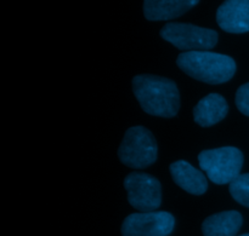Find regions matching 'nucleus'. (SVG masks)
<instances>
[{"label": "nucleus", "mask_w": 249, "mask_h": 236, "mask_svg": "<svg viewBox=\"0 0 249 236\" xmlns=\"http://www.w3.org/2000/svg\"><path fill=\"white\" fill-rule=\"evenodd\" d=\"M229 113L226 99L221 94H209L194 108V119L202 127H209L223 120Z\"/></svg>", "instance_id": "obj_10"}, {"label": "nucleus", "mask_w": 249, "mask_h": 236, "mask_svg": "<svg viewBox=\"0 0 249 236\" xmlns=\"http://www.w3.org/2000/svg\"><path fill=\"white\" fill-rule=\"evenodd\" d=\"M243 223L242 215L237 211H224L209 216L202 224L204 236H236Z\"/></svg>", "instance_id": "obj_12"}, {"label": "nucleus", "mask_w": 249, "mask_h": 236, "mask_svg": "<svg viewBox=\"0 0 249 236\" xmlns=\"http://www.w3.org/2000/svg\"><path fill=\"white\" fill-rule=\"evenodd\" d=\"M133 91L145 113L160 118H174L180 109V94L177 84L164 77L136 75Z\"/></svg>", "instance_id": "obj_1"}, {"label": "nucleus", "mask_w": 249, "mask_h": 236, "mask_svg": "<svg viewBox=\"0 0 249 236\" xmlns=\"http://www.w3.org/2000/svg\"><path fill=\"white\" fill-rule=\"evenodd\" d=\"M170 174L177 186L192 195H202L208 189V182L203 172L195 169L185 160L173 162L169 166Z\"/></svg>", "instance_id": "obj_9"}, {"label": "nucleus", "mask_w": 249, "mask_h": 236, "mask_svg": "<svg viewBox=\"0 0 249 236\" xmlns=\"http://www.w3.org/2000/svg\"><path fill=\"white\" fill-rule=\"evenodd\" d=\"M240 236H249V234H243V235H240Z\"/></svg>", "instance_id": "obj_15"}, {"label": "nucleus", "mask_w": 249, "mask_h": 236, "mask_svg": "<svg viewBox=\"0 0 249 236\" xmlns=\"http://www.w3.org/2000/svg\"><path fill=\"white\" fill-rule=\"evenodd\" d=\"M160 36L184 52L209 51L218 43V33L191 23L170 22L160 29Z\"/></svg>", "instance_id": "obj_5"}, {"label": "nucleus", "mask_w": 249, "mask_h": 236, "mask_svg": "<svg viewBox=\"0 0 249 236\" xmlns=\"http://www.w3.org/2000/svg\"><path fill=\"white\" fill-rule=\"evenodd\" d=\"M175 227L172 213L140 212L129 215L122 224L123 236H168Z\"/></svg>", "instance_id": "obj_7"}, {"label": "nucleus", "mask_w": 249, "mask_h": 236, "mask_svg": "<svg viewBox=\"0 0 249 236\" xmlns=\"http://www.w3.org/2000/svg\"><path fill=\"white\" fill-rule=\"evenodd\" d=\"M177 64L185 74L209 85L228 82L236 73L233 58L211 51L182 52L178 56Z\"/></svg>", "instance_id": "obj_2"}, {"label": "nucleus", "mask_w": 249, "mask_h": 236, "mask_svg": "<svg viewBox=\"0 0 249 236\" xmlns=\"http://www.w3.org/2000/svg\"><path fill=\"white\" fill-rule=\"evenodd\" d=\"M216 22L228 33L249 31V0H228L219 6Z\"/></svg>", "instance_id": "obj_8"}, {"label": "nucleus", "mask_w": 249, "mask_h": 236, "mask_svg": "<svg viewBox=\"0 0 249 236\" xmlns=\"http://www.w3.org/2000/svg\"><path fill=\"white\" fill-rule=\"evenodd\" d=\"M231 196L240 205L249 208V173L240 174L229 187Z\"/></svg>", "instance_id": "obj_13"}, {"label": "nucleus", "mask_w": 249, "mask_h": 236, "mask_svg": "<svg viewBox=\"0 0 249 236\" xmlns=\"http://www.w3.org/2000/svg\"><path fill=\"white\" fill-rule=\"evenodd\" d=\"M128 201L141 212H153L162 204V187L156 177L143 172H131L124 178Z\"/></svg>", "instance_id": "obj_6"}, {"label": "nucleus", "mask_w": 249, "mask_h": 236, "mask_svg": "<svg viewBox=\"0 0 249 236\" xmlns=\"http://www.w3.org/2000/svg\"><path fill=\"white\" fill-rule=\"evenodd\" d=\"M243 153L235 147L203 150L198 155L202 171L213 183L223 186L235 181L242 170Z\"/></svg>", "instance_id": "obj_3"}, {"label": "nucleus", "mask_w": 249, "mask_h": 236, "mask_svg": "<svg viewBox=\"0 0 249 236\" xmlns=\"http://www.w3.org/2000/svg\"><path fill=\"white\" fill-rule=\"evenodd\" d=\"M194 0H146L143 15L148 21H168L177 18L196 6Z\"/></svg>", "instance_id": "obj_11"}, {"label": "nucleus", "mask_w": 249, "mask_h": 236, "mask_svg": "<svg viewBox=\"0 0 249 236\" xmlns=\"http://www.w3.org/2000/svg\"><path fill=\"white\" fill-rule=\"evenodd\" d=\"M158 147L156 138L143 126H134L126 130L118 149L122 164L131 169H146L157 160Z\"/></svg>", "instance_id": "obj_4"}, {"label": "nucleus", "mask_w": 249, "mask_h": 236, "mask_svg": "<svg viewBox=\"0 0 249 236\" xmlns=\"http://www.w3.org/2000/svg\"><path fill=\"white\" fill-rule=\"evenodd\" d=\"M235 101L238 110L245 115L249 116V82L238 87Z\"/></svg>", "instance_id": "obj_14"}]
</instances>
